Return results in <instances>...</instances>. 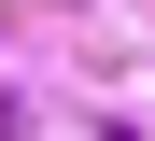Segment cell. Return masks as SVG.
<instances>
[{"label": "cell", "instance_id": "1", "mask_svg": "<svg viewBox=\"0 0 155 141\" xmlns=\"http://www.w3.org/2000/svg\"><path fill=\"white\" fill-rule=\"evenodd\" d=\"M0 141H14V99H0Z\"/></svg>", "mask_w": 155, "mask_h": 141}]
</instances>
